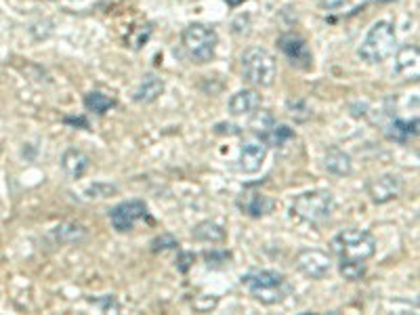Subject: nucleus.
<instances>
[{"label":"nucleus","instance_id":"20e7f679","mask_svg":"<svg viewBox=\"0 0 420 315\" xmlns=\"http://www.w3.org/2000/svg\"><path fill=\"white\" fill-rule=\"evenodd\" d=\"M242 76L246 82H251L254 86L267 88L273 84V80L278 76V63L275 57L263 48V46H251L242 53Z\"/></svg>","mask_w":420,"mask_h":315},{"label":"nucleus","instance_id":"423d86ee","mask_svg":"<svg viewBox=\"0 0 420 315\" xmlns=\"http://www.w3.org/2000/svg\"><path fill=\"white\" fill-rule=\"evenodd\" d=\"M293 212L309 223H322L335 212V196L324 190L305 192L293 202Z\"/></svg>","mask_w":420,"mask_h":315},{"label":"nucleus","instance_id":"cd10ccee","mask_svg":"<svg viewBox=\"0 0 420 315\" xmlns=\"http://www.w3.org/2000/svg\"><path fill=\"white\" fill-rule=\"evenodd\" d=\"M95 303H97V305H101L105 311H110V307H112L114 311H118V303H114V299H112V296H105L103 301H95Z\"/></svg>","mask_w":420,"mask_h":315},{"label":"nucleus","instance_id":"2eb2a0df","mask_svg":"<svg viewBox=\"0 0 420 315\" xmlns=\"http://www.w3.org/2000/svg\"><path fill=\"white\" fill-rule=\"evenodd\" d=\"M261 108V95L252 88H242L229 99V112L233 116H246Z\"/></svg>","mask_w":420,"mask_h":315},{"label":"nucleus","instance_id":"412c9836","mask_svg":"<svg viewBox=\"0 0 420 315\" xmlns=\"http://www.w3.org/2000/svg\"><path fill=\"white\" fill-rule=\"evenodd\" d=\"M114 105H116V101H114L112 97L99 93V91H93V93H88V95L84 97V108H86L88 112L97 114V116L107 114Z\"/></svg>","mask_w":420,"mask_h":315},{"label":"nucleus","instance_id":"bb28decb","mask_svg":"<svg viewBox=\"0 0 420 315\" xmlns=\"http://www.w3.org/2000/svg\"><path fill=\"white\" fill-rule=\"evenodd\" d=\"M196 261V254L194 252H181L179 254V261H177V269L181 274H187V269L191 267V263Z\"/></svg>","mask_w":420,"mask_h":315},{"label":"nucleus","instance_id":"393cba45","mask_svg":"<svg viewBox=\"0 0 420 315\" xmlns=\"http://www.w3.org/2000/svg\"><path fill=\"white\" fill-rule=\"evenodd\" d=\"M174 248H179V242L172 236H168V234L152 239V250L154 252H164V250H174Z\"/></svg>","mask_w":420,"mask_h":315},{"label":"nucleus","instance_id":"a878e982","mask_svg":"<svg viewBox=\"0 0 420 315\" xmlns=\"http://www.w3.org/2000/svg\"><path fill=\"white\" fill-rule=\"evenodd\" d=\"M288 110H290V116H293L296 122H305V120L311 116V110L307 108V103L305 101H290L288 103Z\"/></svg>","mask_w":420,"mask_h":315},{"label":"nucleus","instance_id":"f03ea898","mask_svg":"<svg viewBox=\"0 0 420 315\" xmlns=\"http://www.w3.org/2000/svg\"><path fill=\"white\" fill-rule=\"evenodd\" d=\"M332 252L336 254L338 263L351 261V263H366L377 254V239L370 232L362 229H345L330 242Z\"/></svg>","mask_w":420,"mask_h":315},{"label":"nucleus","instance_id":"1a4fd4ad","mask_svg":"<svg viewBox=\"0 0 420 315\" xmlns=\"http://www.w3.org/2000/svg\"><path fill=\"white\" fill-rule=\"evenodd\" d=\"M278 46H280V51L286 55V59L293 63L294 68L311 70L313 57H311V51H309L305 38H300L298 34H284V36L278 38Z\"/></svg>","mask_w":420,"mask_h":315},{"label":"nucleus","instance_id":"f257e3e1","mask_svg":"<svg viewBox=\"0 0 420 315\" xmlns=\"http://www.w3.org/2000/svg\"><path fill=\"white\" fill-rule=\"evenodd\" d=\"M242 286L251 292L252 299H256L263 305H278L293 292L288 277L271 269L251 272L242 276Z\"/></svg>","mask_w":420,"mask_h":315},{"label":"nucleus","instance_id":"9d476101","mask_svg":"<svg viewBox=\"0 0 420 315\" xmlns=\"http://www.w3.org/2000/svg\"><path fill=\"white\" fill-rule=\"evenodd\" d=\"M366 190H368V196H370V200H372L374 204H387V202L395 200V197L401 194L404 181H401V177L389 172V175L374 177V179L366 185Z\"/></svg>","mask_w":420,"mask_h":315},{"label":"nucleus","instance_id":"b1692460","mask_svg":"<svg viewBox=\"0 0 420 315\" xmlns=\"http://www.w3.org/2000/svg\"><path fill=\"white\" fill-rule=\"evenodd\" d=\"M229 259H231V254L225 252V250H206V252H204V261H206V265L212 267V269L223 267Z\"/></svg>","mask_w":420,"mask_h":315},{"label":"nucleus","instance_id":"5701e85b","mask_svg":"<svg viewBox=\"0 0 420 315\" xmlns=\"http://www.w3.org/2000/svg\"><path fill=\"white\" fill-rule=\"evenodd\" d=\"M338 272L340 276L349 282H357L366 276V263H351V261H342L338 263Z\"/></svg>","mask_w":420,"mask_h":315},{"label":"nucleus","instance_id":"ddd939ff","mask_svg":"<svg viewBox=\"0 0 420 315\" xmlns=\"http://www.w3.org/2000/svg\"><path fill=\"white\" fill-rule=\"evenodd\" d=\"M273 206H275V202L261 192H244L238 197V208L242 210V215L252 217V219H261V217L269 215L273 210Z\"/></svg>","mask_w":420,"mask_h":315},{"label":"nucleus","instance_id":"0eeeda50","mask_svg":"<svg viewBox=\"0 0 420 315\" xmlns=\"http://www.w3.org/2000/svg\"><path fill=\"white\" fill-rule=\"evenodd\" d=\"M141 219H147V204L141 200H126L110 210L112 227L118 234L130 232L137 225V221H141Z\"/></svg>","mask_w":420,"mask_h":315},{"label":"nucleus","instance_id":"7c9ffc66","mask_svg":"<svg viewBox=\"0 0 420 315\" xmlns=\"http://www.w3.org/2000/svg\"><path fill=\"white\" fill-rule=\"evenodd\" d=\"M225 2H227L229 6H240V4H242V2H246V0H225Z\"/></svg>","mask_w":420,"mask_h":315},{"label":"nucleus","instance_id":"6e6552de","mask_svg":"<svg viewBox=\"0 0 420 315\" xmlns=\"http://www.w3.org/2000/svg\"><path fill=\"white\" fill-rule=\"evenodd\" d=\"M296 269L309 279H324L332 269V261L317 248H305L296 254Z\"/></svg>","mask_w":420,"mask_h":315},{"label":"nucleus","instance_id":"a211bd4d","mask_svg":"<svg viewBox=\"0 0 420 315\" xmlns=\"http://www.w3.org/2000/svg\"><path fill=\"white\" fill-rule=\"evenodd\" d=\"M324 162H326V168H328V172H332V175H338V177H347V175H351V170H353V164H351V156L347 154V152H342L340 148H328L326 150V158H324Z\"/></svg>","mask_w":420,"mask_h":315},{"label":"nucleus","instance_id":"6ab92c4d","mask_svg":"<svg viewBox=\"0 0 420 315\" xmlns=\"http://www.w3.org/2000/svg\"><path fill=\"white\" fill-rule=\"evenodd\" d=\"M265 145H271V148H282V145H286L290 139H294V130L293 128H288L286 124H271L261 137H258Z\"/></svg>","mask_w":420,"mask_h":315},{"label":"nucleus","instance_id":"dca6fc26","mask_svg":"<svg viewBox=\"0 0 420 315\" xmlns=\"http://www.w3.org/2000/svg\"><path fill=\"white\" fill-rule=\"evenodd\" d=\"M387 139L389 141H395V143H408L412 137L419 135V118L414 120H393L387 130H384Z\"/></svg>","mask_w":420,"mask_h":315},{"label":"nucleus","instance_id":"c85d7f7f","mask_svg":"<svg viewBox=\"0 0 420 315\" xmlns=\"http://www.w3.org/2000/svg\"><path fill=\"white\" fill-rule=\"evenodd\" d=\"M342 2H345V0H322V4L328 6V9H330V6H338V4H342Z\"/></svg>","mask_w":420,"mask_h":315},{"label":"nucleus","instance_id":"f3484780","mask_svg":"<svg viewBox=\"0 0 420 315\" xmlns=\"http://www.w3.org/2000/svg\"><path fill=\"white\" fill-rule=\"evenodd\" d=\"M88 166H90V158L86 156L84 152L80 150H68L63 158H61V168H63V172L70 177V179H80L84 177V172L88 170Z\"/></svg>","mask_w":420,"mask_h":315},{"label":"nucleus","instance_id":"c756f323","mask_svg":"<svg viewBox=\"0 0 420 315\" xmlns=\"http://www.w3.org/2000/svg\"><path fill=\"white\" fill-rule=\"evenodd\" d=\"M65 122H68V124H83L84 128L88 126V124H86V120H84V118H65Z\"/></svg>","mask_w":420,"mask_h":315},{"label":"nucleus","instance_id":"7ed1b4c3","mask_svg":"<svg viewBox=\"0 0 420 315\" xmlns=\"http://www.w3.org/2000/svg\"><path fill=\"white\" fill-rule=\"evenodd\" d=\"M395 46H397V34H395V28L391 21H377L370 32L366 34L364 42L359 44L357 48V55L362 61L366 63H382L387 61L393 53H395Z\"/></svg>","mask_w":420,"mask_h":315},{"label":"nucleus","instance_id":"aec40b11","mask_svg":"<svg viewBox=\"0 0 420 315\" xmlns=\"http://www.w3.org/2000/svg\"><path fill=\"white\" fill-rule=\"evenodd\" d=\"M191 237L198 242H210V244H221L225 242V229L212 221H202L191 229Z\"/></svg>","mask_w":420,"mask_h":315},{"label":"nucleus","instance_id":"39448f33","mask_svg":"<svg viewBox=\"0 0 420 315\" xmlns=\"http://www.w3.org/2000/svg\"><path fill=\"white\" fill-rule=\"evenodd\" d=\"M219 44V36L214 28L204 24H191L183 32V46L194 63H209L214 57Z\"/></svg>","mask_w":420,"mask_h":315},{"label":"nucleus","instance_id":"f8f14e48","mask_svg":"<svg viewBox=\"0 0 420 315\" xmlns=\"http://www.w3.org/2000/svg\"><path fill=\"white\" fill-rule=\"evenodd\" d=\"M267 158V145L263 141H246L240 148V158H238V168L242 172H258L265 164Z\"/></svg>","mask_w":420,"mask_h":315},{"label":"nucleus","instance_id":"9b49d317","mask_svg":"<svg viewBox=\"0 0 420 315\" xmlns=\"http://www.w3.org/2000/svg\"><path fill=\"white\" fill-rule=\"evenodd\" d=\"M420 51L416 44H406L395 55V68L393 74L401 80H416L420 70Z\"/></svg>","mask_w":420,"mask_h":315},{"label":"nucleus","instance_id":"4468645a","mask_svg":"<svg viewBox=\"0 0 420 315\" xmlns=\"http://www.w3.org/2000/svg\"><path fill=\"white\" fill-rule=\"evenodd\" d=\"M162 93H164V80L160 78L158 74L149 72V74H145L141 78L137 91H135V95H132V99L137 103H141V105H147V103H154Z\"/></svg>","mask_w":420,"mask_h":315},{"label":"nucleus","instance_id":"4be33fe9","mask_svg":"<svg viewBox=\"0 0 420 315\" xmlns=\"http://www.w3.org/2000/svg\"><path fill=\"white\" fill-rule=\"evenodd\" d=\"M51 236L59 244H74V242H80L86 237V229L83 225H76V223H65V225L55 227Z\"/></svg>","mask_w":420,"mask_h":315}]
</instances>
